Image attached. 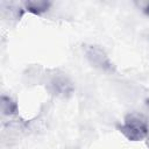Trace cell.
Masks as SVG:
<instances>
[{
  "label": "cell",
  "mask_w": 149,
  "mask_h": 149,
  "mask_svg": "<svg viewBox=\"0 0 149 149\" xmlns=\"http://www.w3.org/2000/svg\"><path fill=\"white\" fill-rule=\"evenodd\" d=\"M0 106H1V113L5 116H12L17 114V104L8 95H1L0 99Z\"/></svg>",
  "instance_id": "5"
},
{
  "label": "cell",
  "mask_w": 149,
  "mask_h": 149,
  "mask_svg": "<svg viewBox=\"0 0 149 149\" xmlns=\"http://www.w3.org/2000/svg\"><path fill=\"white\" fill-rule=\"evenodd\" d=\"M50 6L51 2L45 0H28L23 2V9L34 15H42L50 8Z\"/></svg>",
  "instance_id": "4"
},
{
  "label": "cell",
  "mask_w": 149,
  "mask_h": 149,
  "mask_svg": "<svg viewBox=\"0 0 149 149\" xmlns=\"http://www.w3.org/2000/svg\"><path fill=\"white\" fill-rule=\"evenodd\" d=\"M49 88L51 93L59 98H66L71 95L74 90L72 81L64 74H55L49 81Z\"/></svg>",
  "instance_id": "3"
},
{
  "label": "cell",
  "mask_w": 149,
  "mask_h": 149,
  "mask_svg": "<svg viewBox=\"0 0 149 149\" xmlns=\"http://www.w3.org/2000/svg\"><path fill=\"white\" fill-rule=\"evenodd\" d=\"M119 130L127 140L137 142L147 139L149 135V125L144 116L132 113L125 116L123 122L119 126Z\"/></svg>",
  "instance_id": "1"
},
{
  "label": "cell",
  "mask_w": 149,
  "mask_h": 149,
  "mask_svg": "<svg viewBox=\"0 0 149 149\" xmlns=\"http://www.w3.org/2000/svg\"><path fill=\"white\" fill-rule=\"evenodd\" d=\"M84 54L88 63L94 66L95 69L104 71V72H114L115 66L109 59L108 55L104 49L94 44H85L84 45Z\"/></svg>",
  "instance_id": "2"
},
{
  "label": "cell",
  "mask_w": 149,
  "mask_h": 149,
  "mask_svg": "<svg viewBox=\"0 0 149 149\" xmlns=\"http://www.w3.org/2000/svg\"><path fill=\"white\" fill-rule=\"evenodd\" d=\"M146 140H147V146H148V148H149V135L147 136V139H146Z\"/></svg>",
  "instance_id": "6"
},
{
  "label": "cell",
  "mask_w": 149,
  "mask_h": 149,
  "mask_svg": "<svg viewBox=\"0 0 149 149\" xmlns=\"http://www.w3.org/2000/svg\"><path fill=\"white\" fill-rule=\"evenodd\" d=\"M148 106H149V102H148Z\"/></svg>",
  "instance_id": "7"
}]
</instances>
